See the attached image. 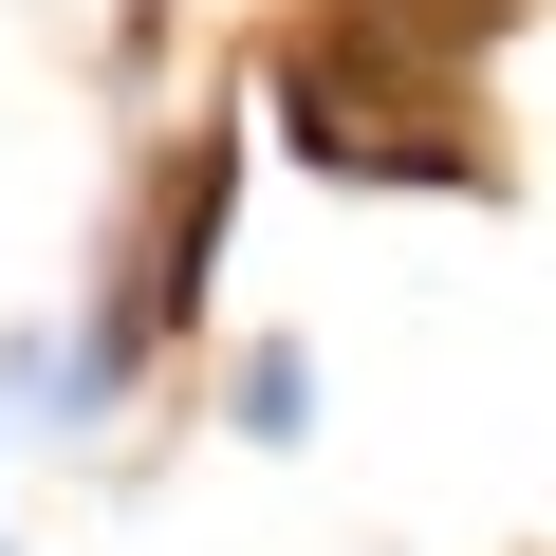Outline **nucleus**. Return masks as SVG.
Returning <instances> with one entry per match:
<instances>
[{"mask_svg":"<svg viewBox=\"0 0 556 556\" xmlns=\"http://www.w3.org/2000/svg\"><path fill=\"white\" fill-rule=\"evenodd\" d=\"M278 149L334 167V186H482V130H464V38L427 0H353L334 38L278 56Z\"/></svg>","mask_w":556,"mask_h":556,"instance_id":"obj_1","label":"nucleus"},{"mask_svg":"<svg viewBox=\"0 0 556 556\" xmlns=\"http://www.w3.org/2000/svg\"><path fill=\"white\" fill-rule=\"evenodd\" d=\"M223 408H241V445H316V353H298V334H260V353L223 371Z\"/></svg>","mask_w":556,"mask_h":556,"instance_id":"obj_2","label":"nucleus"}]
</instances>
